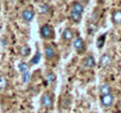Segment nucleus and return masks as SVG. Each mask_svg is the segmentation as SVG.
I'll return each instance as SVG.
<instances>
[{
  "mask_svg": "<svg viewBox=\"0 0 121 113\" xmlns=\"http://www.w3.org/2000/svg\"><path fill=\"white\" fill-rule=\"evenodd\" d=\"M39 61H40V52L37 51L36 55H35V57H33L32 61H31V63H32V64H37V63H39Z\"/></svg>",
  "mask_w": 121,
  "mask_h": 113,
  "instance_id": "aec40b11",
  "label": "nucleus"
},
{
  "mask_svg": "<svg viewBox=\"0 0 121 113\" xmlns=\"http://www.w3.org/2000/svg\"><path fill=\"white\" fill-rule=\"evenodd\" d=\"M112 20L115 25H121V10H115L113 12Z\"/></svg>",
  "mask_w": 121,
  "mask_h": 113,
  "instance_id": "9b49d317",
  "label": "nucleus"
},
{
  "mask_svg": "<svg viewBox=\"0 0 121 113\" xmlns=\"http://www.w3.org/2000/svg\"><path fill=\"white\" fill-rule=\"evenodd\" d=\"M22 18H23V20L24 22H26V23H30L33 18H35V11L32 10V9H25L23 12H22Z\"/></svg>",
  "mask_w": 121,
  "mask_h": 113,
  "instance_id": "39448f33",
  "label": "nucleus"
},
{
  "mask_svg": "<svg viewBox=\"0 0 121 113\" xmlns=\"http://www.w3.org/2000/svg\"><path fill=\"white\" fill-rule=\"evenodd\" d=\"M44 55H45V57L48 60H53L55 56H56L55 48L51 46V45H45V48H44Z\"/></svg>",
  "mask_w": 121,
  "mask_h": 113,
  "instance_id": "6e6552de",
  "label": "nucleus"
},
{
  "mask_svg": "<svg viewBox=\"0 0 121 113\" xmlns=\"http://www.w3.org/2000/svg\"><path fill=\"white\" fill-rule=\"evenodd\" d=\"M110 63H112V56H110L109 54H103L101 57H100V62H99V64H100L101 68L108 67Z\"/></svg>",
  "mask_w": 121,
  "mask_h": 113,
  "instance_id": "0eeeda50",
  "label": "nucleus"
},
{
  "mask_svg": "<svg viewBox=\"0 0 121 113\" xmlns=\"http://www.w3.org/2000/svg\"><path fill=\"white\" fill-rule=\"evenodd\" d=\"M19 52H20V55L23 56V57H26V56H29L30 54H31V48L29 46V45H23V46H20V50H19Z\"/></svg>",
  "mask_w": 121,
  "mask_h": 113,
  "instance_id": "ddd939ff",
  "label": "nucleus"
},
{
  "mask_svg": "<svg viewBox=\"0 0 121 113\" xmlns=\"http://www.w3.org/2000/svg\"><path fill=\"white\" fill-rule=\"evenodd\" d=\"M53 104H55L53 93H52V92H45V93H43L42 99H40V105H42V107L45 108V109H51V108L53 107Z\"/></svg>",
  "mask_w": 121,
  "mask_h": 113,
  "instance_id": "f257e3e1",
  "label": "nucleus"
},
{
  "mask_svg": "<svg viewBox=\"0 0 121 113\" xmlns=\"http://www.w3.org/2000/svg\"><path fill=\"white\" fill-rule=\"evenodd\" d=\"M71 11L76 12V13H80V14H83L84 12V6L83 4H81L80 1H74L71 4Z\"/></svg>",
  "mask_w": 121,
  "mask_h": 113,
  "instance_id": "9d476101",
  "label": "nucleus"
},
{
  "mask_svg": "<svg viewBox=\"0 0 121 113\" xmlns=\"http://www.w3.org/2000/svg\"><path fill=\"white\" fill-rule=\"evenodd\" d=\"M9 86V82H7V79L4 76V75H0V92H3Z\"/></svg>",
  "mask_w": 121,
  "mask_h": 113,
  "instance_id": "2eb2a0df",
  "label": "nucleus"
},
{
  "mask_svg": "<svg viewBox=\"0 0 121 113\" xmlns=\"http://www.w3.org/2000/svg\"><path fill=\"white\" fill-rule=\"evenodd\" d=\"M73 45H74V48H75L77 54H83L86 51V43H84V41L81 37H76L74 39V42H73Z\"/></svg>",
  "mask_w": 121,
  "mask_h": 113,
  "instance_id": "20e7f679",
  "label": "nucleus"
},
{
  "mask_svg": "<svg viewBox=\"0 0 121 113\" xmlns=\"http://www.w3.org/2000/svg\"><path fill=\"white\" fill-rule=\"evenodd\" d=\"M40 36L43 39H52L55 37V31H53V27L49 24H44L40 26Z\"/></svg>",
  "mask_w": 121,
  "mask_h": 113,
  "instance_id": "f03ea898",
  "label": "nucleus"
},
{
  "mask_svg": "<svg viewBox=\"0 0 121 113\" xmlns=\"http://www.w3.org/2000/svg\"><path fill=\"white\" fill-rule=\"evenodd\" d=\"M82 66H83V68H86V69H91V68H94V67H95V59H94V56H93V55H88L87 57H84Z\"/></svg>",
  "mask_w": 121,
  "mask_h": 113,
  "instance_id": "423d86ee",
  "label": "nucleus"
},
{
  "mask_svg": "<svg viewBox=\"0 0 121 113\" xmlns=\"http://www.w3.org/2000/svg\"><path fill=\"white\" fill-rule=\"evenodd\" d=\"M99 92H100V96H101V95L109 94V93H112V87H110L109 83H102V85L100 86Z\"/></svg>",
  "mask_w": 121,
  "mask_h": 113,
  "instance_id": "f8f14e48",
  "label": "nucleus"
},
{
  "mask_svg": "<svg viewBox=\"0 0 121 113\" xmlns=\"http://www.w3.org/2000/svg\"><path fill=\"white\" fill-rule=\"evenodd\" d=\"M100 102H101V106L104 107V108H108L113 105L114 102V95L112 93L109 94H106V95H101L100 96Z\"/></svg>",
  "mask_w": 121,
  "mask_h": 113,
  "instance_id": "7ed1b4c3",
  "label": "nucleus"
},
{
  "mask_svg": "<svg viewBox=\"0 0 121 113\" xmlns=\"http://www.w3.org/2000/svg\"><path fill=\"white\" fill-rule=\"evenodd\" d=\"M30 77H31V74H30V72L27 70V72H25V73H23V76H22V79H23V82H29L30 81Z\"/></svg>",
  "mask_w": 121,
  "mask_h": 113,
  "instance_id": "412c9836",
  "label": "nucleus"
},
{
  "mask_svg": "<svg viewBox=\"0 0 121 113\" xmlns=\"http://www.w3.org/2000/svg\"><path fill=\"white\" fill-rule=\"evenodd\" d=\"M62 38H63L64 42H70V41H73V38H74V32H73V30H71L70 27L64 29V31L62 32Z\"/></svg>",
  "mask_w": 121,
  "mask_h": 113,
  "instance_id": "1a4fd4ad",
  "label": "nucleus"
},
{
  "mask_svg": "<svg viewBox=\"0 0 121 113\" xmlns=\"http://www.w3.org/2000/svg\"><path fill=\"white\" fill-rule=\"evenodd\" d=\"M18 69H19V72L23 74V73H25V72L29 70V64H27L26 62H20V63L18 64Z\"/></svg>",
  "mask_w": 121,
  "mask_h": 113,
  "instance_id": "a211bd4d",
  "label": "nucleus"
},
{
  "mask_svg": "<svg viewBox=\"0 0 121 113\" xmlns=\"http://www.w3.org/2000/svg\"><path fill=\"white\" fill-rule=\"evenodd\" d=\"M106 37H107V35H106V33H103V35H101V36L97 38L96 45H97V48H99V49H101V48L103 46V44H104V41H106Z\"/></svg>",
  "mask_w": 121,
  "mask_h": 113,
  "instance_id": "f3484780",
  "label": "nucleus"
},
{
  "mask_svg": "<svg viewBox=\"0 0 121 113\" xmlns=\"http://www.w3.org/2000/svg\"><path fill=\"white\" fill-rule=\"evenodd\" d=\"M70 19H71L74 23H80V22H81V19H82V14H80V13H76V12L71 11V12H70Z\"/></svg>",
  "mask_w": 121,
  "mask_h": 113,
  "instance_id": "dca6fc26",
  "label": "nucleus"
},
{
  "mask_svg": "<svg viewBox=\"0 0 121 113\" xmlns=\"http://www.w3.org/2000/svg\"><path fill=\"white\" fill-rule=\"evenodd\" d=\"M46 81H48L49 83H53V82L56 81V75H55V73H52V72L48 73V74H46Z\"/></svg>",
  "mask_w": 121,
  "mask_h": 113,
  "instance_id": "6ab92c4d",
  "label": "nucleus"
},
{
  "mask_svg": "<svg viewBox=\"0 0 121 113\" xmlns=\"http://www.w3.org/2000/svg\"><path fill=\"white\" fill-rule=\"evenodd\" d=\"M38 9H39V13L40 14H48L50 12V6L48 4H45V3H42Z\"/></svg>",
  "mask_w": 121,
  "mask_h": 113,
  "instance_id": "4468645a",
  "label": "nucleus"
},
{
  "mask_svg": "<svg viewBox=\"0 0 121 113\" xmlns=\"http://www.w3.org/2000/svg\"><path fill=\"white\" fill-rule=\"evenodd\" d=\"M12 1H18V0H12Z\"/></svg>",
  "mask_w": 121,
  "mask_h": 113,
  "instance_id": "5701e85b",
  "label": "nucleus"
},
{
  "mask_svg": "<svg viewBox=\"0 0 121 113\" xmlns=\"http://www.w3.org/2000/svg\"><path fill=\"white\" fill-rule=\"evenodd\" d=\"M80 3H81V4H88L89 0H80Z\"/></svg>",
  "mask_w": 121,
  "mask_h": 113,
  "instance_id": "4be33fe9",
  "label": "nucleus"
}]
</instances>
